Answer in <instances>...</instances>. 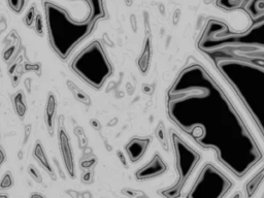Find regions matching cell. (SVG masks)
<instances>
[{
    "label": "cell",
    "mask_w": 264,
    "mask_h": 198,
    "mask_svg": "<svg viewBox=\"0 0 264 198\" xmlns=\"http://www.w3.org/2000/svg\"><path fill=\"white\" fill-rule=\"evenodd\" d=\"M171 118L204 148L217 151L221 162L239 176L261 158L246 126L207 73L193 65L171 90Z\"/></svg>",
    "instance_id": "obj_1"
},
{
    "label": "cell",
    "mask_w": 264,
    "mask_h": 198,
    "mask_svg": "<svg viewBox=\"0 0 264 198\" xmlns=\"http://www.w3.org/2000/svg\"><path fill=\"white\" fill-rule=\"evenodd\" d=\"M43 5L52 48L61 59L68 58L89 35L95 22L88 17L84 21H75L66 9L48 0H44Z\"/></svg>",
    "instance_id": "obj_2"
},
{
    "label": "cell",
    "mask_w": 264,
    "mask_h": 198,
    "mask_svg": "<svg viewBox=\"0 0 264 198\" xmlns=\"http://www.w3.org/2000/svg\"><path fill=\"white\" fill-rule=\"evenodd\" d=\"M71 68L91 86L100 88L111 73L110 64L97 42L89 44L71 62Z\"/></svg>",
    "instance_id": "obj_3"
},
{
    "label": "cell",
    "mask_w": 264,
    "mask_h": 198,
    "mask_svg": "<svg viewBox=\"0 0 264 198\" xmlns=\"http://www.w3.org/2000/svg\"><path fill=\"white\" fill-rule=\"evenodd\" d=\"M86 3L89 7L88 18L94 22L105 16V7H103V0H79Z\"/></svg>",
    "instance_id": "obj_4"
},
{
    "label": "cell",
    "mask_w": 264,
    "mask_h": 198,
    "mask_svg": "<svg viewBox=\"0 0 264 198\" xmlns=\"http://www.w3.org/2000/svg\"><path fill=\"white\" fill-rule=\"evenodd\" d=\"M26 2L27 0H7L8 6L12 8V11H14L17 14H20L24 11Z\"/></svg>",
    "instance_id": "obj_5"
},
{
    "label": "cell",
    "mask_w": 264,
    "mask_h": 198,
    "mask_svg": "<svg viewBox=\"0 0 264 198\" xmlns=\"http://www.w3.org/2000/svg\"><path fill=\"white\" fill-rule=\"evenodd\" d=\"M34 15H35V6H32L30 9H29V12L27 13V16L25 17L24 19V21L25 23L28 25V26H30L33 21H34Z\"/></svg>",
    "instance_id": "obj_6"
},
{
    "label": "cell",
    "mask_w": 264,
    "mask_h": 198,
    "mask_svg": "<svg viewBox=\"0 0 264 198\" xmlns=\"http://www.w3.org/2000/svg\"><path fill=\"white\" fill-rule=\"evenodd\" d=\"M4 153H3V151H2V149L1 148H0V166H1V164L3 163V161H4Z\"/></svg>",
    "instance_id": "obj_7"
}]
</instances>
